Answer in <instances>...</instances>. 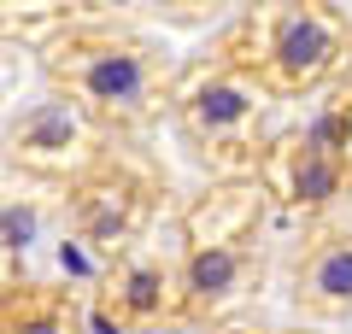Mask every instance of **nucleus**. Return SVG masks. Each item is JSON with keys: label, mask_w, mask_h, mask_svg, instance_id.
Returning <instances> with one entry per match:
<instances>
[{"label": "nucleus", "mask_w": 352, "mask_h": 334, "mask_svg": "<svg viewBox=\"0 0 352 334\" xmlns=\"http://www.w3.org/2000/svg\"><path fill=\"white\" fill-rule=\"evenodd\" d=\"M241 270H247V264H241L235 247H194L188 270H182V293H188L194 305H217L223 293H235Z\"/></svg>", "instance_id": "nucleus-6"}, {"label": "nucleus", "mask_w": 352, "mask_h": 334, "mask_svg": "<svg viewBox=\"0 0 352 334\" xmlns=\"http://www.w3.org/2000/svg\"><path fill=\"white\" fill-rule=\"evenodd\" d=\"M252 106H258V94L241 82H206L188 94V124L200 129V135H229V129H241L252 118Z\"/></svg>", "instance_id": "nucleus-4"}, {"label": "nucleus", "mask_w": 352, "mask_h": 334, "mask_svg": "<svg viewBox=\"0 0 352 334\" xmlns=\"http://www.w3.org/2000/svg\"><path fill=\"white\" fill-rule=\"evenodd\" d=\"M170 305V276L153 270V264H124L112 276V311L118 322H147Z\"/></svg>", "instance_id": "nucleus-5"}, {"label": "nucleus", "mask_w": 352, "mask_h": 334, "mask_svg": "<svg viewBox=\"0 0 352 334\" xmlns=\"http://www.w3.org/2000/svg\"><path fill=\"white\" fill-rule=\"evenodd\" d=\"M335 53H340V41H335V30H329L323 18H311V12H288V18L276 24V36H270L264 65L276 71L282 88H311L317 76H329Z\"/></svg>", "instance_id": "nucleus-2"}, {"label": "nucleus", "mask_w": 352, "mask_h": 334, "mask_svg": "<svg viewBox=\"0 0 352 334\" xmlns=\"http://www.w3.org/2000/svg\"><path fill=\"white\" fill-rule=\"evenodd\" d=\"M6 334H65V311L59 299H41V293H24V305H6Z\"/></svg>", "instance_id": "nucleus-9"}, {"label": "nucleus", "mask_w": 352, "mask_h": 334, "mask_svg": "<svg viewBox=\"0 0 352 334\" xmlns=\"http://www.w3.org/2000/svg\"><path fill=\"white\" fill-rule=\"evenodd\" d=\"M129 223H135V194H129L124 182H106V188H88L82 194V229L94 241H118L129 229Z\"/></svg>", "instance_id": "nucleus-7"}, {"label": "nucleus", "mask_w": 352, "mask_h": 334, "mask_svg": "<svg viewBox=\"0 0 352 334\" xmlns=\"http://www.w3.org/2000/svg\"><path fill=\"white\" fill-rule=\"evenodd\" d=\"M18 141H24L30 159H53L59 147H71V141H76V118H71V106H41L36 118L18 129Z\"/></svg>", "instance_id": "nucleus-8"}, {"label": "nucleus", "mask_w": 352, "mask_h": 334, "mask_svg": "<svg viewBox=\"0 0 352 334\" xmlns=\"http://www.w3.org/2000/svg\"><path fill=\"white\" fill-rule=\"evenodd\" d=\"M300 305L352 311V235H323L300 264Z\"/></svg>", "instance_id": "nucleus-3"}, {"label": "nucleus", "mask_w": 352, "mask_h": 334, "mask_svg": "<svg viewBox=\"0 0 352 334\" xmlns=\"http://www.w3.org/2000/svg\"><path fill=\"white\" fill-rule=\"evenodd\" d=\"M65 76L88 106H106V111L147 106V88H153V65L135 47H76L65 59Z\"/></svg>", "instance_id": "nucleus-1"}]
</instances>
